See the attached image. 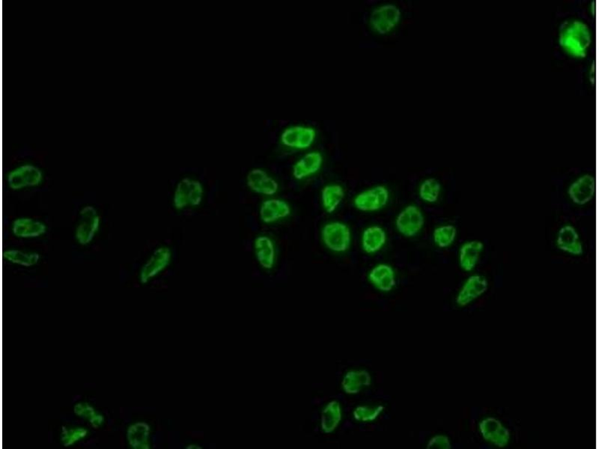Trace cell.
Here are the masks:
<instances>
[{"label": "cell", "mask_w": 599, "mask_h": 449, "mask_svg": "<svg viewBox=\"0 0 599 449\" xmlns=\"http://www.w3.org/2000/svg\"><path fill=\"white\" fill-rule=\"evenodd\" d=\"M558 43L561 49L571 57L585 58L591 43V34L587 23L580 20L562 23L559 30Z\"/></svg>", "instance_id": "1"}, {"label": "cell", "mask_w": 599, "mask_h": 449, "mask_svg": "<svg viewBox=\"0 0 599 449\" xmlns=\"http://www.w3.org/2000/svg\"><path fill=\"white\" fill-rule=\"evenodd\" d=\"M203 198V187L199 181L182 179L178 184L173 198V202L178 209L201 205Z\"/></svg>", "instance_id": "2"}, {"label": "cell", "mask_w": 599, "mask_h": 449, "mask_svg": "<svg viewBox=\"0 0 599 449\" xmlns=\"http://www.w3.org/2000/svg\"><path fill=\"white\" fill-rule=\"evenodd\" d=\"M322 236L326 247L334 252H345L350 247L351 231L343 223L336 222L327 224Z\"/></svg>", "instance_id": "3"}, {"label": "cell", "mask_w": 599, "mask_h": 449, "mask_svg": "<svg viewBox=\"0 0 599 449\" xmlns=\"http://www.w3.org/2000/svg\"><path fill=\"white\" fill-rule=\"evenodd\" d=\"M100 226V217L92 206H86L80 214L76 230V238L82 245L90 243Z\"/></svg>", "instance_id": "4"}, {"label": "cell", "mask_w": 599, "mask_h": 449, "mask_svg": "<svg viewBox=\"0 0 599 449\" xmlns=\"http://www.w3.org/2000/svg\"><path fill=\"white\" fill-rule=\"evenodd\" d=\"M424 222L423 215L418 207L409 205L398 216L396 228L403 236L413 237L422 229Z\"/></svg>", "instance_id": "5"}, {"label": "cell", "mask_w": 599, "mask_h": 449, "mask_svg": "<svg viewBox=\"0 0 599 449\" xmlns=\"http://www.w3.org/2000/svg\"><path fill=\"white\" fill-rule=\"evenodd\" d=\"M389 200V192L383 186H378L360 194L354 200V205L362 211H376L385 206Z\"/></svg>", "instance_id": "6"}, {"label": "cell", "mask_w": 599, "mask_h": 449, "mask_svg": "<svg viewBox=\"0 0 599 449\" xmlns=\"http://www.w3.org/2000/svg\"><path fill=\"white\" fill-rule=\"evenodd\" d=\"M42 180L41 171L36 167L26 165L11 172L8 176V185L13 189L34 187Z\"/></svg>", "instance_id": "7"}, {"label": "cell", "mask_w": 599, "mask_h": 449, "mask_svg": "<svg viewBox=\"0 0 599 449\" xmlns=\"http://www.w3.org/2000/svg\"><path fill=\"white\" fill-rule=\"evenodd\" d=\"M400 17V12L392 5L380 7L373 12L371 17L372 27L380 34L392 30Z\"/></svg>", "instance_id": "8"}, {"label": "cell", "mask_w": 599, "mask_h": 449, "mask_svg": "<svg viewBox=\"0 0 599 449\" xmlns=\"http://www.w3.org/2000/svg\"><path fill=\"white\" fill-rule=\"evenodd\" d=\"M596 180L593 176L585 175L572 183L569 194L573 202L583 205L592 200L595 195Z\"/></svg>", "instance_id": "9"}, {"label": "cell", "mask_w": 599, "mask_h": 449, "mask_svg": "<svg viewBox=\"0 0 599 449\" xmlns=\"http://www.w3.org/2000/svg\"><path fill=\"white\" fill-rule=\"evenodd\" d=\"M488 282L483 276L474 275L466 281L456 299L459 306H464L478 298L488 289Z\"/></svg>", "instance_id": "10"}, {"label": "cell", "mask_w": 599, "mask_h": 449, "mask_svg": "<svg viewBox=\"0 0 599 449\" xmlns=\"http://www.w3.org/2000/svg\"><path fill=\"white\" fill-rule=\"evenodd\" d=\"M315 137L316 132L314 129L294 127L285 129L281 139L286 146L303 149L308 148L314 143Z\"/></svg>", "instance_id": "11"}, {"label": "cell", "mask_w": 599, "mask_h": 449, "mask_svg": "<svg viewBox=\"0 0 599 449\" xmlns=\"http://www.w3.org/2000/svg\"><path fill=\"white\" fill-rule=\"evenodd\" d=\"M247 184L251 191L266 196L274 195L279 187L276 180L269 176L265 171L258 169L249 172L247 176Z\"/></svg>", "instance_id": "12"}, {"label": "cell", "mask_w": 599, "mask_h": 449, "mask_svg": "<svg viewBox=\"0 0 599 449\" xmlns=\"http://www.w3.org/2000/svg\"><path fill=\"white\" fill-rule=\"evenodd\" d=\"M171 258V252L168 248L161 247L155 250L153 255L143 267L141 280L146 282L154 275L166 269Z\"/></svg>", "instance_id": "13"}, {"label": "cell", "mask_w": 599, "mask_h": 449, "mask_svg": "<svg viewBox=\"0 0 599 449\" xmlns=\"http://www.w3.org/2000/svg\"><path fill=\"white\" fill-rule=\"evenodd\" d=\"M481 433L485 439L499 447H505L509 438V431L497 419L489 418L480 424Z\"/></svg>", "instance_id": "14"}, {"label": "cell", "mask_w": 599, "mask_h": 449, "mask_svg": "<svg viewBox=\"0 0 599 449\" xmlns=\"http://www.w3.org/2000/svg\"><path fill=\"white\" fill-rule=\"evenodd\" d=\"M557 244L562 251L574 255L583 254L582 243H581L577 231L572 227L566 226L560 229Z\"/></svg>", "instance_id": "15"}, {"label": "cell", "mask_w": 599, "mask_h": 449, "mask_svg": "<svg viewBox=\"0 0 599 449\" xmlns=\"http://www.w3.org/2000/svg\"><path fill=\"white\" fill-rule=\"evenodd\" d=\"M290 213V208L287 203L273 198L263 202L260 209V217L264 222L271 223L288 217Z\"/></svg>", "instance_id": "16"}, {"label": "cell", "mask_w": 599, "mask_h": 449, "mask_svg": "<svg viewBox=\"0 0 599 449\" xmlns=\"http://www.w3.org/2000/svg\"><path fill=\"white\" fill-rule=\"evenodd\" d=\"M323 158L318 152H311L301 158L293 169V176L298 180L315 174L322 167Z\"/></svg>", "instance_id": "17"}, {"label": "cell", "mask_w": 599, "mask_h": 449, "mask_svg": "<svg viewBox=\"0 0 599 449\" xmlns=\"http://www.w3.org/2000/svg\"><path fill=\"white\" fill-rule=\"evenodd\" d=\"M483 244L479 240L467 242L460 249L459 264L465 271H471L479 262Z\"/></svg>", "instance_id": "18"}, {"label": "cell", "mask_w": 599, "mask_h": 449, "mask_svg": "<svg viewBox=\"0 0 599 449\" xmlns=\"http://www.w3.org/2000/svg\"><path fill=\"white\" fill-rule=\"evenodd\" d=\"M14 235L19 238H37L44 235L47 227L44 223L31 218H21L13 223Z\"/></svg>", "instance_id": "19"}, {"label": "cell", "mask_w": 599, "mask_h": 449, "mask_svg": "<svg viewBox=\"0 0 599 449\" xmlns=\"http://www.w3.org/2000/svg\"><path fill=\"white\" fill-rule=\"evenodd\" d=\"M255 251L259 264L265 269H272L275 260V249L272 240L265 236L257 238L255 241Z\"/></svg>", "instance_id": "20"}, {"label": "cell", "mask_w": 599, "mask_h": 449, "mask_svg": "<svg viewBox=\"0 0 599 449\" xmlns=\"http://www.w3.org/2000/svg\"><path fill=\"white\" fill-rule=\"evenodd\" d=\"M386 234L383 229L379 227H372L364 231L363 235V247L367 253H374L384 247L386 243Z\"/></svg>", "instance_id": "21"}, {"label": "cell", "mask_w": 599, "mask_h": 449, "mask_svg": "<svg viewBox=\"0 0 599 449\" xmlns=\"http://www.w3.org/2000/svg\"><path fill=\"white\" fill-rule=\"evenodd\" d=\"M371 281L381 290L389 291L395 286L394 272L392 267L380 264L372 271Z\"/></svg>", "instance_id": "22"}, {"label": "cell", "mask_w": 599, "mask_h": 449, "mask_svg": "<svg viewBox=\"0 0 599 449\" xmlns=\"http://www.w3.org/2000/svg\"><path fill=\"white\" fill-rule=\"evenodd\" d=\"M344 196V189L340 185H329L324 187L322 191V201L326 211L328 213L335 211Z\"/></svg>", "instance_id": "23"}, {"label": "cell", "mask_w": 599, "mask_h": 449, "mask_svg": "<svg viewBox=\"0 0 599 449\" xmlns=\"http://www.w3.org/2000/svg\"><path fill=\"white\" fill-rule=\"evenodd\" d=\"M5 256L12 263L24 267H30L38 263L40 255L38 253H28L17 249L6 250Z\"/></svg>", "instance_id": "24"}, {"label": "cell", "mask_w": 599, "mask_h": 449, "mask_svg": "<svg viewBox=\"0 0 599 449\" xmlns=\"http://www.w3.org/2000/svg\"><path fill=\"white\" fill-rule=\"evenodd\" d=\"M457 230L455 227L447 224L434 231V240L440 248H446L452 244L456 240Z\"/></svg>", "instance_id": "25"}, {"label": "cell", "mask_w": 599, "mask_h": 449, "mask_svg": "<svg viewBox=\"0 0 599 449\" xmlns=\"http://www.w3.org/2000/svg\"><path fill=\"white\" fill-rule=\"evenodd\" d=\"M440 189V185L436 179L425 180L420 188V198L427 202H436L438 200Z\"/></svg>", "instance_id": "26"}]
</instances>
